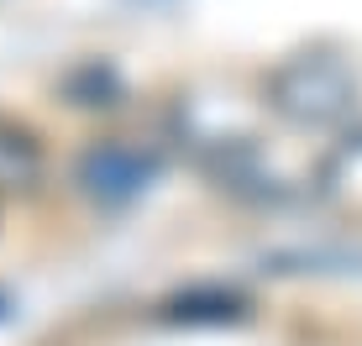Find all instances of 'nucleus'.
Masks as SVG:
<instances>
[{
    "label": "nucleus",
    "instance_id": "nucleus-1",
    "mask_svg": "<svg viewBox=\"0 0 362 346\" xmlns=\"http://www.w3.org/2000/svg\"><path fill=\"white\" fill-rule=\"evenodd\" d=\"M273 95H279V105L299 121H331L352 100V79H346V68L331 64V58H299V64H289L273 79Z\"/></svg>",
    "mask_w": 362,
    "mask_h": 346
}]
</instances>
